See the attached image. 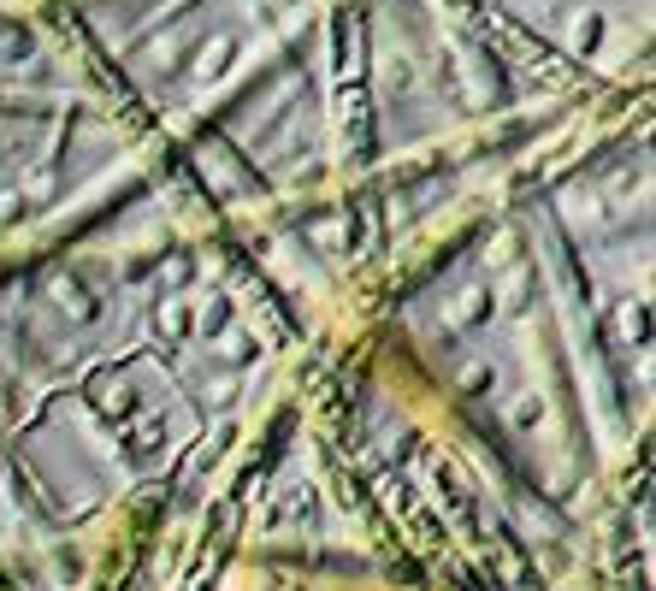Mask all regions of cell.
Masks as SVG:
<instances>
[{"mask_svg":"<svg viewBox=\"0 0 656 591\" xmlns=\"http://www.w3.org/2000/svg\"><path fill=\"white\" fill-rule=\"evenodd\" d=\"M526 272L509 261H467L432 284V308L420 314V337L432 343L450 385L467 391L509 438L538 444V432L562 438L550 420V402L538 391L544 379V337L532 331V296Z\"/></svg>","mask_w":656,"mask_h":591,"instance_id":"6da1fadb","label":"cell"},{"mask_svg":"<svg viewBox=\"0 0 656 591\" xmlns=\"http://www.w3.org/2000/svg\"><path fill=\"white\" fill-rule=\"evenodd\" d=\"M515 6H521V12L532 18V24L556 30V18H562V6H568V0H515Z\"/></svg>","mask_w":656,"mask_h":591,"instance_id":"7a4b0ae2","label":"cell"}]
</instances>
